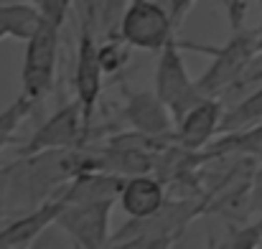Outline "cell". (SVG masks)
Instances as JSON below:
<instances>
[{
	"instance_id": "5b68a950",
	"label": "cell",
	"mask_w": 262,
	"mask_h": 249,
	"mask_svg": "<svg viewBox=\"0 0 262 249\" xmlns=\"http://www.w3.org/2000/svg\"><path fill=\"white\" fill-rule=\"evenodd\" d=\"M181 51L183 49L178 46V38H173L158 54V61H156V94L171 109L173 122H178L188 109H193L199 102L206 99V94L199 89V82L191 79Z\"/></svg>"
},
{
	"instance_id": "8fae6325",
	"label": "cell",
	"mask_w": 262,
	"mask_h": 249,
	"mask_svg": "<svg viewBox=\"0 0 262 249\" xmlns=\"http://www.w3.org/2000/svg\"><path fill=\"white\" fill-rule=\"evenodd\" d=\"M61 209H64V201L56 196L36 206L33 211L13 216L0 229V249H28L31 244H36L41 234L56 224V216L61 214Z\"/></svg>"
},
{
	"instance_id": "603a6c76",
	"label": "cell",
	"mask_w": 262,
	"mask_h": 249,
	"mask_svg": "<svg viewBox=\"0 0 262 249\" xmlns=\"http://www.w3.org/2000/svg\"><path fill=\"white\" fill-rule=\"evenodd\" d=\"M163 5H166V10L171 13V18H173L176 28L186 20V15L191 13V8L196 5V0H161Z\"/></svg>"
},
{
	"instance_id": "9c48e42d",
	"label": "cell",
	"mask_w": 262,
	"mask_h": 249,
	"mask_svg": "<svg viewBox=\"0 0 262 249\" xmlns=\"http://www.w3.org/2000/svg\"><path fill=\"white\" fill-rule=\"evenodd\" d=\"M122 97H125L122 117L135 132L161 140V143H166V140L173 143V115L166 107V102L156 94V89L148 92V89H133V86L122 84Z\"/></svg>"
},
{
	"instance_id": "d6986e66",
	"label": "cell",
	"mask_w": 262,
	"mask_h": 249,
	"mask_svg": "<svg viewBox=\"0 0 262 249\" xmlns=\"http://www.w3.org/2000/svg\"><path fill=\"white\" fill-rule=\"evenodd\" d=\"M130 49L120 33L117 36H110V38H102L99 41V61H102V69L104 74H117L127 61H130Z\"/></svg>"
},
{
	"instance_id": "277c9868",
	"label": "cell",
	"mask_w": 262,
	"mask_h": 249,
	"mask_svg": "<svg viewBox=\"0 0 262 249\" xmlns=\"http://www.w3.org/2000/svg\"><path fill=\"white\" fill-rule=\"evenodd\" d=\"M176 23L161 0H130L120 20V38L140 51L161 54L176 38Z\"/></svg>"
},
{
	"instance_id": "ffe728a7",
	"label": "cell",
	"mask_w": 262,
	"mask_h": 249,
	"mask_svg": "<svg viewBox=\"0 0 262 249\" xmlns=\"http://www.w3.org/2000/svg\"><path fill=\"white\" fill-rule=\"evenodd\" d=\"M31 3L38 8V13H41L46 20H51V23H56V26L64 28L67 15H69V10H72V5H74L77 0H31Z\"/></svg>"
},
{
	"instance_id": "7c38bea8",
	"label": "cell",
	"mask_w": 262,
	"mask_h": 249,
	"mask_svg": "<svg viewBox=\"0 0 262 249\" xmlns=\"http://www.w3.org/2000/svg\"><path fill=\"white\" fill-rule=\"evenodd\" d=\"M166 183L156 173H140V175H127L120 191V209L130 219H145L153 216L166 206Z\"/></svg>"
},
{
	"instance_id": "ac0fdd59",
	"label": "cell",
	"mask_w": 262,
	"mask_h": 249,
	"mask_svg": "<svg viewBox=\"0 0 262 249\" xmlns=\"http://www.w3.org/2000/svg\"><path fill=\"white\" fill-rule=\"evenodd\" d=\"M36 112V107L23 97V94H18V99L15 102H10L3 112H0V153L10 145V143H15V132H18V127L26 122V117H31Z\"/></svg>"
},
{
	"instance_id": "9a60e30c",
	"label": "cell",
	"mask_w": 262,
	"mask_h": 249,
	"mask_svg": "<svg viewBox=\"0 0 262 249\" xmlns=\"http://www.w3.org/2000/svg\"><path fill=\"white\" fill-rule=\"evenodd\" d=\"M41 13L31 0H8L0 3V41L13 38V41H28L33 31L41 23Z\"/></svg>"
},
{
	"instance_id": "5bb4252c",
	"label": "cell",
	"mask_w": 262,
	"mask_h": 249,
	"mask_svg": "<svg viewBox=\"0 0 262 249\" xmlns=\"http://www.w3.org/2000/svg\"><path fill=\"white\" fill-rule=\"evenodd\" d=\"M127 3L130 0H77L79 23L89 26L99 41L117 36L120 20L127 10Z\"/></svg>"
},
{
	"instance_id": "52a82bcc",
	"label": "cell",
	"mask_w": 262,
	"mask_h": 249,
	"mask_svg": "<svg viewBox=\"0 0 262 249\" xmlns=\"http://www.w3.org/2000/svg\"><path fill=\"white\" fill-rule=\"evenodd\" d=\"M89 125L84 120L82 104L77 99L61 104L49 120H43L28 138V143L20 145V155H36L43 150H67V148H82L89 140Z\"/></svg>"
},
{
	"instance_id": "6da1fadb",
	"label": "cell",
	"mask_w": 262,
	"mask_h": 249,
	"mask_svg": "<svg viewBox=\"0 0 262 249\" xmlns=\"http://www.w3.org/2000/svg\"><path fill=\"white\" fill-rule=\"evenodd\" d=\"M10 166L8 183V214L20 216L36 206L56 198V193L82 170L92 168V153L84 148L43 150L36 155H15Z\"/></svg>"
},
{
	"instance_id": "7402d4cb",
	"label": "cell",
	"mask_w": 262,
	"mask_h": 249,
	"mask_svg": "<svg viewBox=\"0 0 262 249\" xmlns=\"http://www.w3.org/2000/svg\"><path fill=\"white\" fill-rule=\"evenodd\" d=\"M8 183H10V166H0V229L10 221L8 214Z\"/></svg>"
},
{
	"instance_id": "4fadbf2b",
	"label": "cell",
	"mask_w": 262,
	"mask_h": 249,
	"mask_svg": "<svg viewBox=\"0 0 262 249\" xmlns=\"http://www.w3.org/2000/svg\"><path fill=\"white\" fill-rule=\"evenodd\" d=\"M122 183H125V175L89 168L74 175L56 196L61 201H117Z\"/></svg>"
},
{
	"instance_id": "484cf974",
	"label": "cell",
	"mask_w": 262,
	"mask_h": 249,
	"mask_svg": "<svg viewBox=\"0 0 262 249\" xmlns=\"http://www.w3.org/2000/svg\"><path fill=\"white\" fill-rule=\"evenodd\" d=\"M74 5H77V3H74Z\"/></svg>"
},
{
	"instance_id": "44dd1931",
	"label": "cell",
	"mask_w": 262,
	"mask_h": 249,
	"mask_svg": "<svg viewBox=\"0 0 262 249\" xmlns=\"http://www.w3.org/2000/svg\"><path fill=\"white\" fill-rule=\"evenodd\" d=\"M176 242L171 239H158V237H130V239H117L110 242L107 249H171Z\"/></svg>"
},
{
	"instance_id": "4316f807",
	"label": "cell",
	"mask_w": 262,
	"mask_h": 249,
	"mask_svg": "<svg viewBox=\"0 0 262 249\" xmlns=\"http://www.w3.org/2000/svg\"><path fill=\"white\" fill-rule=\"evenodd\" d=\"M260 249H262V247H260Z\"/></svg>"
},
{
	"instance_id": "d4e9b609",
	"label": "cell",
	"mask_w": 262,
	"mask_h": 249,
	"mask_svg": "<svg viewBox=\"0 0 262 249\" xmlns=\"http://www.w3.org/2000/svg\"><path fill=\"white\" fill-rule=\"evenodd\" d=\"M227 3H229L232 28H242V20H245V0H227Z\"/></svg>"
},
{
	"instance_id": "e0dca14e",
	"label": "cell",
	"mask_w": 262,
	"mask_h": 249,
	"mask_svg": "<svg viewBox=\"0 0 262 249\" xmlns=\"http://www.w3.org/2000/svg\"><path fill=\"white\" fill-rule=\"evenodd\" d=\"M262 247V216L245 227H229L224 239L209 237L206 249H260Z\"/></svg>"
},
{
	"instance_id": "cb8c5ba5",
	"label": "cell",
	"mask_w": 262,
	"mask_h": 249,
	"mask_svg": "<svg viewBox=\"0 0 262 249\" xmlns=\"http://www.w3.org/2000/svg\"><path fill=\"white\" fill-rule=\"evenodd\" d=\"M257 84H262V61H255L252 66H250V72L242 77V82L237 84L234 89H245V86H257ZM232 89V92H234Z\"/></svg>"
},
{
	"instance_id": "ba28073f",
	"label": "cell",
	"mask_w": 262,
	"mask_h": 249,
	"mask_svg": "<svg viewBox=\"0 0 262 249\" xmlns=\"http://www.w3.org/2000/svg\"><path fill=\"white\" fill-rule=\"evenodd\" d=\"M74 99L82 104L84 120L92 130V120L102 97V84H104V69L99 61V38L94 31L79 23V36H77V59H74Z\"/></svg>"
},
{
	"instance_id": "2e32d148",
	"label": "cell",
	"mask_w": 262,
	"mask_h": 249,
	"mask_svg": "<svg viewBox=\"0 0 262 249\" xmlns=\"http://www.w3.org/2000/svg\"><path fill=\"white\" fill-rule=\"evenodd\" d=\"M262 125V84H257L247 97H242L237 104H232L219 125V135H232V132H245L250 127Z\"/></svg>"
},
{
	"instance_id": "3957f363",
	"label": "cell",
	"mask_w": 262,
	"mask_h": 249,
	"mask_svg": "<svg viewBox=\"0 0 262 249\" xmlns=\"http://www.w3.org/2000/svg\"><path fill=\"white\" fill-rule=\"evenodd\" d=\"M61 51V26L41 18L33 36L26 41L23 66H20V94L38 109L56 84Z\"/></svg>"
},
{
	"instance_id": "7a4b0ae2",
	"label": "cell",
	"mask_w": 262,
	"mask_h": 249,
	"mask_svg": "<svg viewBox=\"0 0 262 249\" xmlns=\"http://www.w3.org/2000/svg\"><path fill=\"white\" fill-rule=\"evenodd\" d=\"M178 46L183 51H196V54H206L211 56L209 69L196 79L199 89L206 97H222L227 92H232L237 84L242 82V77L250 72V66L255 64V59L260 56V36L257 28H232L229 41H224L222 46H204L196 41H181Z\"/></svg>"
},
{
	"instance_id": "30bf717a",
	"label": "cell",
	"mask_w": 262,
	"mask_h": 249,
	"mask_svg": "<svg viewBox=\"0 0 262 249\" xmlns=\"http://www.w3.org/2000/svg\"><path fill=\"white\" fill-rule=\"evenodd\" d=\"M222 117H224L222 99L219 97H206L204 102H199L193 109H188L176 122L173 143L186 148V150H191V153L204 150L211 143V138L219 132Z\"/></svg>"
},
{
	"instance_id": "8992f818",
	"label": "cell",
	"mask_w": 262,
	"mask_h": 249,
	"mask_svg": "<svg viewBox=\"0 0 262 249\" xmlns=\"http://www.w3.org/2000/svg\"><path fill=\"white\" fill-rule=\"evenodd\" d=\"M112 206L115 201H64L54 227L69 239L72 249H107Z\"/></svg>"
}]
</instances>
